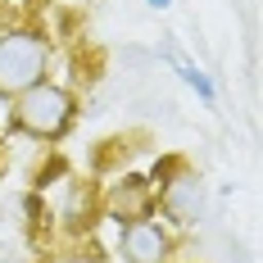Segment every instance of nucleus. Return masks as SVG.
<instances>
[{
  "mask_svg": "<svg viewBox=\"0 0 263 263\" xmlns=\"http://www.w3.org/2000/svg\"><path fill=\"white\" fill-rule=\"evenodd\" d=\"M0 263H32L23 245H14V240H0Z\"/></svg>",
  "mask_w": 263,
  "mask_h": 263,
  "instance_id": "obj_7",
  "label": "nucleus"
},
{
  "mask_svg": "<svg viewBox=\"0 0 263 263\" xmlns=\"http://www.w3.org/2000/svg\"><path fill=\"white\" fill-rule=\"evenodd\" d=\"M145 5H150V9H168L173 0H145Z\"/></svg>",
  "mask_w": 263,
  "mask_h": 263,
  "instance_id": "obj_8",
  "label": "nucleus"
},
{
  "mask_svg": "<svg viewBox=\"0 0 263 263\" xmlns=\"http://www.w3.org/2000/svg\"><path fill=\"white\" fill-rule=\"evenodd\" d=\"M46 59H50V46L36 27L0 32V96L14 100L18 91L46 82Z\"/></svg>",
  "mask_w": 263,
  "mask_h": 263,
  "instance_id": "obj_1",
  "label": "nucleus"
},
{
  "mask_svg": "<svg viewBox=\"0 0 263 263\" xmlns=\"http://www.w3.org/2000/svg\"><path fill=\"white\" fill-rule=\"evenodd\" d=\"M155 204L163 209V218L173 227L200 222V213H204V186H200V173L186 159H168L155 173Z\"/></svg>",
  "mask_w": 263,
  "mask_h": 263,
  "instance_id": "obj_3",
  "label": "nucleus"
},
{
  "mask_svg": "<svg viewBox=\"0 0 263 263\" xmlns=\"http://www.w3.org/2000/svg\"><path fill=\"white\" fill-rule=\"evenodd\" d=\"M168 54V59H173V64H177V78L186 82V86H191V91H195V96H200V100H204V105H209L213 96H218V91H213V82L204 78V73H200V68H195V64H186V59H177V54L173 50H163Z\"/></svg>",
  "mask_w": 263,
  "mask_h": 263,
  "instance_id": "obj_6",
  "label": "nucleus"
},
{
  "mask_svg": "<svg viewBox=\"0 0 263 263\" xmlns=\"http://www.w3.org/2000/svg\"><path fill=\"white\" fill-rule=\"evenodd\" d=\"M118 254H123V263H168L173 236H168V227H159L155 218H136L118 236Z\"/></svg>",
  "mask_w": 263,
  "mask_h": 263,
  "instance_id": "obj_4",
  "label": "nucleus"
},
{
  "mask_svg": "<svg viewBox=\"0 0 263 263\" xmlns=\"http://www.w3.org/2000/svg\"><path fill=\"white\" fill-rule=\"evenodd\" d=\"M23 5H50V0H23Z\"/></svg>",
  "mask_w": 263,
  "mask_h": 263,
  "instance_id": "obj_9",
  "label": "nucleus"
},
{
  "mask_svg": "<svg viewBox=\"0 0 263 263\" xmlns=\"http://www.w3.org/2000/svg\"><path fill=\"white\" fill-rule=\"evenodd\" d=\"M14 123H18V132L36 136V141H59L73 123V96L54 82H36V86L18 91Z\"/></svg>",
  "mask_w": 263,
  "mask_h": 263,
  "instance_id": "obj_2",
  "label": "nucleus"
},
{
  "mask_svg": "<svg viewBox=\"0 0 263 263\" xmlns=\"http://www.w3.org/2000/svg\"><path fill=\"white\" fill-rule=\"evenodd\" d=\"M105 209H109V218H118L123 227L136 222V218H150V209H155V186L145 182V177H123V182L109 191Z\"/></svg>",
  "mask_w": 263,
  "mask_h": 263,
  "instance_id": "obj_5",
  "label": "nucleus"
}]
</instances>
